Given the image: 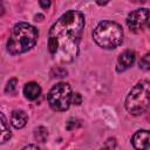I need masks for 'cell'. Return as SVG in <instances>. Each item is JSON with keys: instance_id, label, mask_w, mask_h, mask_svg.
Listing matches in <instances>:
<instances>
[{"instance_id": "cell-5", "label": "cell", "mask_w": 150, "mask_h": 150, "mask_svg": "<svg viewBox=\"0 0 150 150\" xmlns=\"http://www.w3.org/2000/svg\"><path fill=\"white\" fill-rule=\"evenodd\" d=\"M71 88L66 82L56 83L48 93V103L56 111H64L71 103Z\"/></svg>"}, {"instance_id": "cell-7", "label": "cell", "mask_w": 150, "mask_h": 150, "mask_svg": "<svg viewBox=\"0 0 150 150\" xmlns=\"http://www.w3.org/2000/svg\"><path fill=\"white\" fill-rule=\"evenodd\" d=\"M131 144L136 150H146L148 148H150V131H136L131 138Z\"/></svg>"}, {"instance_id": "cell-19", "label": "cell", "mask_w": 150, "mask_h": 150, "mask_svg": "<svg viewBox=\"0 0 150 150\" xmlns=\"http://www.w3.org/2000/svg\"><path fill=\"white\" fill-rule=\"evenodd\" d=\"M100 150H109V149H108V148H105V146H104V148H102V149H100Z\"/></svg>"}, {"instance_id": "cell-3", "label": "cell", "mask_w": 150, "mask_h": 150, "mask_svg": "<svg viewBox=\"0 0 150 150\" xmlns=\"http://www.w3.org/2000/svg\"><path fill=\"white\" fill-rule=\"evenodd\" d=\"M93 39L101 48L114 49L123 41V29L115 21L103 20L95 27Z\"/></svg>"}, {"instance_id": "cell-8", "label": "cell", "mask_w": 150, "mask_h": 150, "mask_svg": "<svg viewBox=\"0 0 150 150\" xmlns=\"http://www.w3.org/2000/svg\"><path fill=\"white\" fill-rule=\"evenodd\" d=\"M135 59H136V55H135V52L128 49V50H124L123 53H121V55L118 56L117 59V63H116V70L118 73L121 71H124L127 69H129L134 62H135Z\"/></svg>"}, {"instance_id": "cell-12", "label": "cell", "mask_w": 150, "mask_h": 150, "mask_svg": "<svg viewBox=\"0 0 150 150\" xmlns=\"http://www.w3.org/2000/svg\"><path fill=\"white\" fill-rule=\"evenodd\" d=\"M35 137H36L40 142H45V141L47 139V137H48V131H47V129L43 128V127L38 128V129L35 130Z\"/></svg>"}, {"instance_id": "cell-4", "label": "cell", "mask_w": 150, "mask_h": 150, "mask_svg": "<svg viewBox=\"0 0 150 150\" xmlns=\"http://www.w3.org/2000/svg\"><path fill=\"white\" fill-rule=\"evenodd\" d=\"M150 105V81L137 82L125 98V109L131 115L143 114Z\"/></svg>"}, {"instance_id": "cell-15", "label": "cell", "mask_w": 150, "mask_h": 150, "mask_svg": "<svg viewBox=\"0 0 150 150\" xmlns=\"http://www.w3.org/2000/svg\"><path fill=\"white\" fill-rule=\"evenodd\" d=\"M79 125H80V122H79L77 120L70 118V120L68 121V123H67V129H68V130H73V129H75V128H77Z\"/></svg>"}, {"instance_id": "cell-11", "label": "cell", "mask_w": 150, "mask_h": 150, "mask_svg": "<svg viewBox=\"0 0 150 150\" xmlns=\"http://www.w3.org/2000/svg\"><path fill=\"white\" fill-rule=\"evenodd\" d=\"M0 117H1V122H0V124H1V141L0 142L1 143H5L8 138H11L12 132H11V129H9V125H8L7 121H6L5 115L1 114Z\"/></svg>"}, {"instance_id": "cell-6", "label": "cell", "mask_w": 150, "mask_h": 150, "mask_svg": "<svg viewBox=\"0 0 150 150\" xmlns=\"http://www.w3.org/2000/svg\"><path fill=\"white\" fill-rule=\"evenodd\" d=\"M150 11L148 8H138L129 13L127 16V25L130 28V30H138L142 28L146 21L149 20Z\"/></svg>"}, {"instance_id": "cell-1", "label": "cell", "mask_w": 150, "mask_h": 150, "mask_svg": "<svg viewBox=\"0 0 150 150\" xmlns=\"http://www.w3.org/2000/svg\"><path fill=\"white\" fill-rule=\"evenodd\" d=\"M84 15L80 11L62 14L49 29L48 50L60 62H71L79 54Z\"/></svg>"}, {"instance_id": "cell-17", "label": "cell", "mask_w": 150, "mask_h": 150, "mask_svg": "<svg viewBox=\"0 0 150 150\" xmlns=\"http://www.w3.org/2000/svg\"><path fill=\"white\" fill-rule=\"evenodd\" d=\"M22 150H40L36 145H33V144H30V145H27V146H25Z\"/></svg>"}, {"instance_id": "cell-18", "label": "cell", "mask_w": 150, "mask_h": 150, "mask_svg": "<svg viewBox=\"0 0 150 150\" xmlns=\"http://www.w3.org/2000/svg\"><path fill=\"white\" fill-rule=\"evenodd\" d=\"M39 4H40L41 7H45V8H47V7L50 6V2H49V1H47V2H46V1H40Z\"/></svg>"}, {"instance_id": "cell-16", "label": "cell", "mask_w": 150, "mask_h": 150, "mask_svg": "<svg viewBox=\"0 0 150 150\" xmlns=\"http://www.w3.org/2000/svg\"><path fill=\"white\" fill-rule=\"evenodd\" d=\"M81 102H82V96H81V94H80V93L73 94L71 103H74V104H81Z\"/></svg>"}, {"instance_id": "cell-13", "label": "cell", "mask_w": 150, "mask_h": 150, "mask_svg": "<svg viewBox=\"0 0 150 150\" xmlns=\"http://www.w3.org/2000/svg\"><path fill=\"white\" fill-rule=\"evenodd\" d=\"M139 68L143 70L150 69V53H146L141 60H139Z\"/></svg>"}, {"instance_id": "cell-14", "label": "cell", "mask_w": 150, "mask_h": 150, "mask_svg": "<svg viewBox=\"0 0 150 150\" xmlns=\"http://www.w3.org/2000/svg\"><path fill=\"white\" fill-rule=\"evenodd\" d=\"M16 83H18L16 79L9 80L8 83H7V86H6V89H5L6 93H7V94H14V93H15V89H16Z\"/></svg>"}, {"instance_id": "cell-9", "label": "cell", "mask_w": 150, "mask_h": 150, "mask_svg": "<svg viewBox=\"0 0 150 150\" xmlns=\"http://www.w3.org/2000/svg\"><path fill=\"white\" fill-rule=\"evenodd\" d=\"M23 94L27 100L34 101L41 95V87L36 82H28L23 87Z\"/></svg>"}, {"instance_id": "cell-2", "label": "cell", "mask_w": 150, "mask_h": 150, "mask_svg": "<svg viewBox=\"0 0 150 150\" xmlns=\"http://www.w3.org/2000/svg\"><path fill=\"white\" fill-rule=\"evenodd\" d=\"M39 38L38 29L27 22L14 25L7 40V50L12 55L22 54L32 49Z\"/></svg>"}, {"instance_id": "cell-10", "label": "cell", "mask_w": 150, "mask_h": 150, "mask_svg": "<svg viewBox=\"0 0 150 150\" xmlns=\"http://www.w3.org/2000/svg\"><path fill=\"white\" fill-rule=\"evenodd\" d=\"M28 120L27 114L23 110H14L11 115V123L15 129H21L26 125Z\"/></svg>"}]
</instances>
